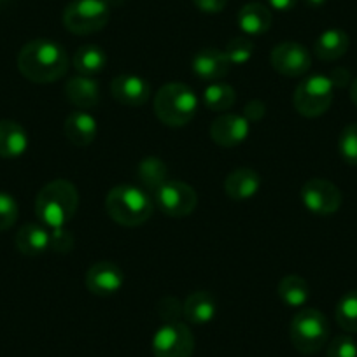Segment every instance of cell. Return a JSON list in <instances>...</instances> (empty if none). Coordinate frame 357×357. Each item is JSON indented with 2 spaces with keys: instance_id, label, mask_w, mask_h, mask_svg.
<instances>
[{
  "instance_id": "1",
  "label": "cell",
  "mask_w": 357,
  "mask_h": 357,
  "mask_svg": "<svg viewBox=\"0 0 357 357\" xmlns=\"http://www.w3.org/2000/svg\"><path fill=\"white\" fill-rule=\"evenodd\" d=\"M18 68L29 81L37 84L54 82L67 74V51L54 40L33 39L20 51Z\"/></svg>"
},
{
  "instance_id": "2",
  "label": "cell",
  "mask_w": 357,
  "mask_h": 357,
  "mask_svg": "<svg viewBox=\"0 0 357 357\" xmlns=\"http://www.w3.org/2000/svg\"><path fill=\"white\" fill-rule=\"evenodd\" d=\"M79 207L77 188L65 178L47 183L37 193L36 215L46 228H63Z\"/></svg>"
},
{
  "instance_id": "3",
  "label": "cell",
  "mask_w": 357,
  "mask_h": 357,
  "mask_svg": "<svg viewBox=\"0 0 357 357\" xmlns=\"http://www.w3.org/2000/svg\"><path fill=\"white\" fill-rule=\"evenodd\" d=\"M105 211L114 222L125 228H137L149 221L154 211L153 198L142 188L121 184L105 197Z\"/></svg>"
},
{
  "instance_id": "4",
  "label": "cell",
  "mask_w": 357,
  "mask_h": 357,
  "mask_svg": "<svg viewBox=\"0 0 357 357\" xmlns=\"http://www.w3.org/2000/svg\"><path fill=\"white\" fill-rule=\"evenodd\" d=\"M198 111V97L183 82H168L154 95V112L163 125L181 128L191 123Z\"/></svg>"
},
{
  "instance_id": "5",
  "label": "cell",
  "mask_w": 357,
  "mask_h": 357,
  "mask_svg": "<svg viewBox=\"0 0 357 357\" xmlns=\"http://www.w3.org/2000/svg\"><path fill=\"white\" fill-rule=\"evenodd\" d=\"M289 338L298 352L307 356L319 352L329 338V321L315 308H303L291 321Z\"/></svg>"
},
{
  "instance_id": "6",
  "label": "cell",
  "mask_w": 357,
  "mask_h": 357,
  "mask_svg": "<svg viewBox=\"0 0 357 357\" xmlns=\"http://www.w3.org/2000/svg\"><path fill=\"white\" fill-rule=\"evenodd\" d=\"M111 8L105 0H72L63 11V26L75 36H91L107 26Z\"/></svg>"
},
{
  "instance_id": "7",
  "label": "cell",
  "mask_w": 357,
  "mask_h": 357,
  "mask_svg": "<svg viewBox=\"0 0 357 357\" xmlns=\"http://www.w3.org/2000/svg\"><path fill=\"white\" fill-rule=\"evenodd\" d=\"M335 98V84L329 75L315 74L298 84L294 91V109L305 118H319L331 107Z\"/></svg>"
},
{
  "instance_id": "8",
  "label": "cell",
  "mask_w": 357,
  "mask_h": 357,
  "mask_svg": "<svg viewBox=\"0 0 357 357\" xmlns=\"http://www.w3.org/2000/svg\"><path fill=\"white\" fill-rule=\"evenodd\" d=\"M153 202L163 214L170 218H186L197 208V191L183 181L168 178L153 193Z\"/></svg>"
},
{
  "instance_id": "9",
  "label": "cell",
  "mask_w": 357,
  "mask_h": 357,
  "mask_svg": "<svg viewBox=\"0 0 357 357\" xmlns=\"http://www.w3.org/2000/svg\"><path fill=\"white\" fill-rule=\"evenodd\" d=\"M154 357H191L195 352V336L184 322H165L151 343Z\"/></svg>"
},
{
  "instance_id": "10",
  "label": "cell",
  "mask_w": 357,
  "mask_h": 357,
  "mask_svg": "<svg viewBox=\"0 0 357 357\" xmlns=\"http://www.w3.org/2000/svg\"><path fill=\"white\" fill-rule=\"evenodd\" d=\"M301 202L317 215H331L342 207V191L326 178H310L301 188Z\"/></svg>"
},
{
  "instance_id": "11",
  "label": "cell",
  "mask_w": 357,
  "mask_h": 357,
  "mask_svg": "<svg viewBox=\"0 0 357 357\" xmlns=\"http://www.w3.org/2000/svg\"><path fill=\"white\" fill-rule=\"evenodd\" d=\"M270 61H272V67L286 77H300L307 74L312 67V58L307 47L294 40H286L273 47Z\"/></svg>"
},
{
  "instance_id": "12",
  "label": "cell",
  "mask_w": 357,
  "mask_h": 357,
  "mask_svg": "<svg viewBox=\"0 0 357 357\" xmlns=\"http://www.w3.org/2000/svg\"><path fill=\"white\" fill-rule=\"evenodd\" d=\"M125 284V273L112 261H98L86 273V287L95 296L107 298L119 293Z\"/></svg>"
},
{
  "instance_id": "13",
  "label": "cell",
  "mask_w": 357,
  "mask_h": 357,
  "mask_svg": "<svg viewBox=\"0 0 357 357\" xmlns=\"http://www.w3.org/2000/svg\"><path fill=\"white\" fill-rule=\"evenodd\" d=\"M250 133V121L243 114H222L211 125V137L218 146H240Z\"/></svg>"
},
{
  "instance_id": "14",
  "label": "cell",
  "mask_w": 357,
  "mask_h": 357,
  "mask_svg": "<svg viewBox=\"0 0 357 357\" xmlns=\"http://www.w3.org/2000/svg\"><path fill=\"white\" fill-rule=\"evenodd\" d=\"M111 93L114 100L126 107H140L151 98V86L140 75L121 74L112 79Z\"/></svg>"
},
{
  "instance_id": "15",
  "label": "cell",
  "mask_w": 357,
  "mask_h": 357,
  "mask_svg": "<svg viewBox=\"0 0 357 357\" xmlns=\"http://www.w3.org/2000/svg\"><path fill=\"white\" fill-rule=\"evenodd\" d=\"M191 68H193L195 75L202 81L218 82L228 75L231 61L228 60L225 51L207 47V50H200L195 54L193 60H191Z\"/></svg>"
},
{
  "instance_id": "16",
  "label": "cell",
  "mask_w": 357,
  "mask_h": 357,
  "mask_svg": "<svg viewBox=\"0 0 357 357\" xmlns=\"http://www.w3.org/2000/svg\"><path fill=\"white\" fill-rule=\"evenodd\" d=\"M65 98L77 111H88L100 104V84L89 75H75L65 82Z\"/></svg>"
},
{
  "instance_id": "17",
  "label": "cell",
  "mask_w": 357,
  "mask_h": 357,
  "mask_svg": "<svg viewBox=\"0 0 357 357\" xmlns=\"http://www.w3.org/2000/svg\"><path fill=\"white\" fill-rule=\"evenodd\" d=\"M63 133L68 142L77 147H86L97 139V119L88 111H72L63 123Z\"/></svg>"
},
{
  "instance_id": "18",
  "label": "cell",
  "mask_w": 357,
  "mask_h": 357,
  "mask_svg": "<svg viewBox=\"0 0 357 357\" xmlns=\"http://www.w3.org/2000/svg\"><path fill=\"white\" fill-rule=\"evenodd\" d=\"M261 175L252 168H236L225 178V193L231 200H249L259 191Z\"/></svg>"
},
{
  "instance_id": "19",
  "label": "cell",
  "mask_w": 357,
  "mask_h": 357,
  "mask_svg": "<svg viewBox=\"0 0 357 357\" xmlns=\"http://www.w3.org/2000/svg\"><path fill=\"white\" fill-rule=\"evenodd\" d=\"M29 147V135L20 123L13 119L0 121V158L13 160L25 154Z\"/></svg>"
},
{
  "instance_id": "20",
  "label": "cell",
  "mask_w": 357,
  "mask_h": 357,
  "mask_svg": "<svg viewBox=\"0 0 357 357\" xmlns=\"http://www.w3.org/2000/svg\"><path fill=\"white\" fill-rule=\"evenodd\" d=\"M273 22L272 11L261 2H249L238 11V26L247 36H263Z\"/></svg>"
},
{
  "instance_id": "21",
  "label": "cell",
  "mask_w": 357,
  "mask_h": 357,
  "mask_svg": "<svg viewBox=\"0 0 357 357\" xmlns=\"http://www.w3.org/2000/svg\"><path fill=\"white\" fill-rule=\"evenodd\" d=\"M183 315L191 324H207L218 315V301L207 291H197L184 301Z\"/></svg>"
},
{
  "instance_id": "22",
  "label": "cell",
  "mask_w": 357,
  "mask_h": 357,
  "mask_svg": "<svg viewBox=\"0 0 357 357\" xmlns=\"http://www.w3.org/2000/svg\"><path fill=\"white\" fill-rule=\"evenodd\" d=\"M15 243L16 249L25 256H39L50 249V231L44 225L29 222L20 228Z\"/></svg>"
},
{
  "instance_id": "23",
  "label": "cell",
  "mask_w": 357,
  "mask_h": 357,
  "mask_svg": "<svg viewBox=\"0 0 357 357\" xmlns=\"http://www.w3.org/2000/svg\"><path fill=\"white\" fill-rule=\"evenodd\" d=\"M350 39L347 32L340 29H329L322 32L315 40L314 51L319 60L335 61L342 58L349 51Z\"/></svg>"
},
{
  "instance_id": "24",
  "label": "cell",
  "mask_w": 357,
  "mask_h": 357,
  "mask_svg": "<svg viewBox=\"0 0 357 357\" xmlns=\"http://www.w3.org/2000/svg\"><path fill=\"white\" fill-rule=\"evenodd\" d=\"M105 65H107V54L95 44H84L74 54V67L81 75L93 77L104 70Z\"/></svg>"
},
{
  "instance_id": "25",
  "label": "cell",
  "mask_w": 357,
  "mask_h": 357,
  "mask_svg": "<svg viewBox=\"0 0 357 357\" xmlns=\"http://www.w3.org/2000/svg\"><path fill=\"white\" fill-rule=\"evenodd\" d=\"M277 294L287 307L300 308L310 298V287H308V282L303 277L291 273V275H286L280 280L279 286H277Z\"/></svg>"
},
{
  "instance_id": "26",
  "label": "cell",
  "mask_w": 357,
  "mask_h": 357,
  "mask_svg": "<svg viewBox=\"0 0 357 357\" xmlns=\"http://www.w3.org/2000/svg\"><path fill=\"white\" fill-rule=\"evenodd\" d=\"M137 177L142 184V190L151 191V195L158 190L163 183L168 181V167L160 158H146L137 167Z\"/></svg>"
},
{
  "instance_id": "27",
  "label": "cell",
  "mask_w": 357,
  "mask_h": 357,
  "mask_svg": "<svg viewBox=\"0 0 357 357\" xmlns=\"http://www.w3.org/2000/svg\"><path fill=\"white\" fill-rule=\"evenodd\" d=\"M236 93L235 89L226 82H208L204 89V104L205 107L214 112H226L235 105Z\"/></svg>"
},
{
  "instance_id": "28",
  "label": "cell",
  "mask_w": 357,
  "mask_h": 357,
  "mask_svg": "<svg viewBox=\"0 0 357 357\" xmlns=\"http://www.w3.org/2000/svg\"><path fill=\"white\" fill-rule=\"evenodd\" d=\"M335 319L347 333H357V289L343 294L335 310Z\"/></svg>"
},
{
  "instance_id": "29",
  "label": "cell",
  "mask_w": 357,
  "mask_h": 357,
  "mask_svg": "<svg viewBox=\"0 0 357 357\" xmlns=\"http://www.w3.org/2000/svg\"><path fill=\"white\" fill-rule=\"evenodd\" d=\"M338 149L347 165L357 167V123H350L340 133Z\"/></svg>"
},
{
  "instance_id": "30",
  "label": "cell",
  "mask_w": 357,
  "mask_h": 357,
  "mask_svg": "<svg viewBox=\"0 0 357 357\" xmlns=\"http://www.w3.org/2000/svg\"><path fill=\"white\" fill-rule=\"evenodd\" d=\"M226 56L231 61V65H243L252 58L254 54V43L249 37H235L226 44L225 50Z\"/></svg>"
},
{
  "instance_id": "31",
  "label": "cell",
  "mask_w": 357,
  "mask_h": 357,
  "mask_svg": "<svg viewBox=\"0 0 357 357\" xmlns=\"http://www.w3.org/2000/svg\"><path fill=\"white\" fill-rule=\"evenodd\" d=\"M20 208L15 198L6 191H0V231L9 229L18 221Z\"/></svg>"
},
{
  "instance_id": "32",
  "label": "cell",
  "mask_w": 357,
  "mask_h": 357,
  "mask_svg": "<svg viewBox=\"0 0 357 357\" xmlns=\"http://www.w3.org/2000/svg\"><path fill=\"white\" fill-rule=\"evenodd\" d=\"M328 357H357V343L352 336L340 335L328 345Z\"/></svg>"
},
{
  "instance_id": "33",
  "label": "cell",
  "mask_w": 357,
  "mask_h": 357,
  "mask_svg": "<svg viewBox=\"0 0 357 357\" xmlns=\"http://www.w3.org/2000/svg\"><path fill=\"white\" fill-rule=\"evenodd\" d=\"M183 308L184 303H181L177 298L167 296L158 303L156 310L163 322H177L181 319V315H183Z\"/></svg>"
},
{
  "instance_id": "34",
  "label": "cell",
  "mask_w": 357,
  "mask_h": 357,
  "mask_svg": "<svg viewBox=\"0 0 357 357\" xmlns=\"http://www.w3.org/2000/svg\"><path fill=\"white\" fill-rule=\"evenodd\" d=\"M75 240L74 235H72L68 229L63 228H56L50 233V249H53L54 252L60 254H67L74 249Z\"/></svg>"
},
{
  "instance_id": "35",
  "label": "cell",
  "mask_w": 357,
  "mask_h": 357,
  "mask_svg": "<svg viewBox=\"0 0 357 357\" xmlns=\"http://www.w3.org/2000/svg\"><path fill=\"white\" fill-rule=\"evenodd\" d=\"M193 4L197 6L202 13L218 15V13L225 11L226 6H228V0H193Z\"/></svg>"
},
{
  "instance_id": "36",
  "label": "cell",
  "mask_w": 357,
  "mask_h": 357,
  "mask_svg": "<svg viewBox=\"0 0 357 357\" xmlns=\"http://www.w3.org/2000/svg\"><path fill=\"white\" fill-rule=\"evenodd\" d=\"M264 114H266V105L261 100H250L249 104L245 105V109H243V116L252 123L263 119Z\"/></svg>"
},
{
  "instance_id": "37",
  "label": "cell",
  "mask_w": 357,
  "mask_h": 357,
  "mask_svg": "<svg viewBox=\"0 0 357 357\" xmlns=\"http://www.w3.org/2000/svg\"><path fill=\"white\" fill-rule=\"evenodd\" d=\"M266 2L280 13L291 11V9H294V6L298 4V0H266Z\"/></svg>"
},
{
  "instance_id": "38",
  "label": "cell",
  "mask_w": 357,
  "mask_h": 357,
  "mask_svg": "<svg viewBox=\"0 0 357 357\" xmlns=\"http://www.w3.org/2000/svg\"><path fill=\"white\" fill-rule=\"evenodd\" d=\"M329 79H331L335 86H345L347 81H349V72L343 70V68H336V70L329 75Z\"/></svg>"
},
{
  "instance_id": "39",
  "label": "cell",
  "mask_w": 357,
  "mask_h": 357,
  "mask_svg": "<svg viewBox=\"0 0 357 357\" xmlns=\"http://www.w3.org/2000/svg\"><path fill=\"white\" fill-rule=\"evenodd\" d=\"M350 98H352L354 104L357 105V77L352 81V86H350Z\"/></svg>"
},
{
  "instance_id": "40",
  "label": "cell",
  "mask_w": 357,
  "mask_h": 357,
  "mask_svg": "<svg viewBox=\"0 0 357 357\" xmlns=\"http://www.w3.org/2000/svg\"><path fill=\"white\" fill-rule=\"evenodd\" d=\"M308 8H322L328 0H305Z\"/></svg>"
}]
</instances>
